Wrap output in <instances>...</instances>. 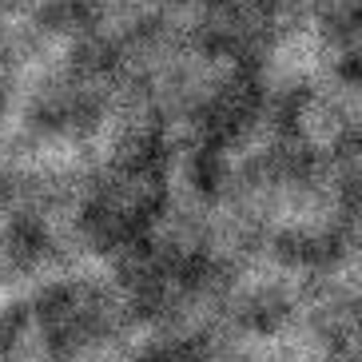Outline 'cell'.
I'll return each mask as SVG.
<instances>
[{
  "label": "cell",
  "mask_w": 362,
  "mask_h": 362,
  "mask_svg": "<svg viewBox=\"0 0 362 362\" xmlns=\"http://www.w3.org/2000/svg\"><path fill=\"white\" fill-rule=\"evenodd\" d=\"M136 322L116 279H36L0 307V362H112Z\"/></svg>",
  "instance_id": "cell-1"
},
{
  "label": "cell",
  "mask_w": 362,
  "mask_h": 362,
  "mask_svg": "<svg viewBox=\"0 0 362 362\" xmlns=\"http://www.w3.org/2000/svg\"><path fill=\"white\" fill-rule=\"evenodd\" d=\"M68 243H76L72 183L0 163V291L36 283L64 259Z\"/></svg>",
  "instance_id": "cell-2"
},
{
  "label": "cell",
  "mask_w": 362,
  "mask_h": 362,
  "mask_svg": "<svg viewBox=\"0 0 362 362\" xmlns=\"http://www.w3.org/2000/svg\"><path fill=\"white\" fill-rule=\"evenodd\" d=\"M16 100H21V68L8 48H0V136L8 132L12 116H16Z\"/></svg>",
  "instance_id": "cell-3"
}]
</instances>
